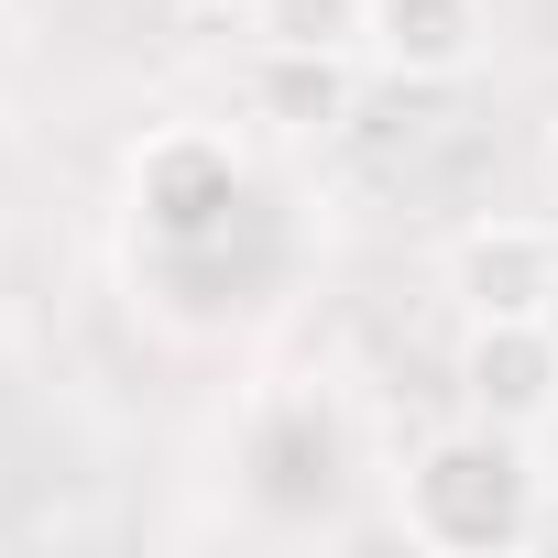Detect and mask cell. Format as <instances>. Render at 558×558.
<instances>
[{
    "instance_id": "cell-1",
    "label": "cell",
    "mask_w": 558,
    "mask_h": 558,
    "mask_svg": "<svg viewBox=\"0 0 558 558\" xmlns=\"http://www.w3.org/2000/svg\"><path fill=\"white\" fill-rule=\"evenodd\" d=\"M536 525H547V504H536V460H525L514 427L471 416V427H449V438L416 449V471H405V536L416 547H438V558H504Z\"/></svg>"
},
{
    "instance_id": "cell-2",
    "label": "cell",
    "mask_w": 558,
    "mask_h": 558,
    "mask_svg": "<svg viewBox=\"0 0 558 558\" xmlns=\"http://www.w3.org/2000/svg\"><path fill=\"white\" fill-rule=\"evenodd\" d=\"M132 219H143V241L165 263H197L252 219V165L219 132H154L132 154Z\"/></svg>"
},
{
    "instance_id": "cell-3",
    "label": "cell",
    "mask_w": 558,
    "mask_h": 558,
    "mask_svg": "<svg viewBox=\"0 0 558 558\" xmlns=\"http://www.w3.org/2000/svg\"><path fill=\"white\" fill-rule=\"evenodd\" d=\"M351 482V427L318 405V395H274L252 427H241V493L252 514L274 525H318Z\"/></svg>"
},
{
    "instance_id": "cell-4",
    "label": "cell",
    "mask_w": 558,
    "mask_h": 558,
    "mask_svg": "<svg viewBox=\"0 0 558 558\" xmlns=\"http://www.w3.org/2000/svg\"><path fill=\"white\" fill-rule=\"evenodd\" d=\"M460 395H471V416L536 438V427L558 416V329H547V318H471Z\"/></svg>"
},
{
    "instance_id": "cell-5",
    "label": "cell",
    "mask_w": 558,
    "mask_h": 558,
    "mask_svg": "<svg viewBox=\"0 0 558 558\" xmlns=\"http://www.w3.org/2000/svg\"><path fill=\"white\" fill-rule=\"evenodd\" d=\"M449 296L471 318H547L558 307V230L525 219H482L449 241Z\"/></svg>"
},
{
    "instance_id": "cell-6",
    "label": "cell",
    "mask_w": 558,
    "mask_h": 558,
    "mask_svg": "<svg viewBox=\"0 0 558 558\" xmlns=\"http://www.w3.org/2000/svg\"><path fill=\"white\" fill-rule=\"evenodd\" d=\"M482 0H362V56L405 88H449L482 66Z\"/></svg>"
},
{
    "instance_id": "cell-7",
    "label": "cell",
    "mask_w": 558,
    "mask_h": 558,
    "mask_svg": "<svg viewBox=\"0 0 558 558\" xmlns=\"http://www.w3.org/2000/svg\"><path fill=\"white\" fill-rule=\"evenodd\" d=\"M351 99H362V77H351V45H307V34H274L263 56H252V121H274V132H340L351 121Z\"/></svg>"
},
{
    "instance_id": "cell-8",
    "label": "cell",
    "mask_w": 558,
    "mask_h": 558,
    "mask_svg": "<svg viewBox=\"0 0 558 558\" xmlns=\"http://www.w3.org/2000/svg\"><path fill=\"white\" fill-rule=\"evenodd\" d=\"M547 219H558V143H547Z\"/></svg>"
},
{
    "instance_id": "cell-9",
    "label": "cell",
    "mask_w": 558,
    "mask_h": 558,
    "mask_svg": "<svg viewBox=\"0 0 558 558\" xmlns=\"http://www.w3.org/2000/svg\"><path fill=\"white\" fill-rule=\"evenodd\" d=\"M165 12H219V0H165Z\"/></svg>"
}]
</instances>
